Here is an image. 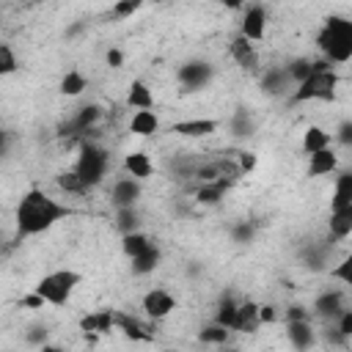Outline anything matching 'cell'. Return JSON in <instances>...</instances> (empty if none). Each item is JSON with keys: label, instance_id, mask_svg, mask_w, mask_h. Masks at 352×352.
Here are the masks:
<instances>
[{"label": "cell", "instance_id": "obj_1", "mask_svg": "<svg viewBox=\"0 0 352 352\" xmlns=\"http://www.w3.org/2000/svg\"><path fill=\"white\" fill-rule=\"evenodd\" d=\"M72 214H74L72 206L55 201V198L47 195L41 187H30V190L19 198V204H16V209H14L16 236L25 239V236L44 234V231H50L55 223H60V220H66V217H72Z\"/></svg>", "mask_w": 352, "mask_h": 352}, {"label": "cell", "instance_id": "obj_2", "mask_svg": "<svg viewBox=\"0 0 352 352\" xmlns=\"http://www.w3.org/2000/svg\"><path fill=\"white\" fill-rule=\"evenodd\" d=\"M316 47L327 63H349L352 60V16H344V14L324 16L316 33Z\"/></svg>", "mask_w": 352, "mask_h": 352}, {"label": "cell", "instance_id": "obj_3", "mask_svg": "<svg viewBox=\"0 0 352 352\" xmlns=\"http://www.w3.org/2000/svg\"><path fill=\"white\" fill-rule=\"evenodd\" d=\"M336 88H338V74L333 72V63L314 60V72L294 85L292 91V104H302V102H333L336 99Z\"/></svg>", "mask_w": 352, "mask_h": 352}, {"label": "cell", "instance_id": "obj_4", "mask_svg": "<svg viewBox=\"0 0 352 352\" xmlns=\"http://www.w3.org/2000/svg\"><path fill=\"white\" fill-rule=\"evenodd\" d=\"M82 283V275L74 272V270H55V272H47L44 278H38V283L33 286L44 300L47 305H66L74 294V289Z\"/></svg>", "mask_w": 352, "mask_h": 352}, {"label": "cell", "instance_id": "obj_5", "mask_svg": "<svg viewBox=\"0 0 352 352\" xmlns=\"http://www.w3.org/2000/svg\"><path fill=\"white\" fill-rule=\"evenodd\" d=\"M107 165H110V154H107L99 143H91V140H82V143H80V154H77L74 170L82 176V182H85L88 187H96V184L104 182Z\"/></svg>", "mask_w": 352, "mask_h": 352}, {"label": "cell", "instance_id": "obj_6", "mask_svg": "<svg viewBox=\"0 0 352 352\" xmlns=\"http://www.w3.org/2000/svg\"><path fill=\"white\" fill-rule=\"evenodd\" d=\"M212 77H214V66H212L209 60H201V58L187 60V63H182V66L176 69V80H179V85H182L184 94H190V91H204V88L212 82Z\"/></svg>", "mask_w": 352, "mask_h": 352}, {"label": "cell", "instance_id": "obj_7", "mask_svg": "<svg viewBox=\"0 0 352 352\" xmlns=\"http://www.w3.org/2000/svg\"><path fill=\"white\" fill-rule=\"evenodd\" d=\"M140 308L146 314V319L151 322H160L165 316H170L176 311V297L168 292V289H148L140 300Z\"/></svg>", "mask_w": 352, "mask_h": 352}, {"label": "cell", "instance_id": "obj_8", "mask_svg": "<svg viewBox=\"0 0 352 352\" xmlns=\"http://www.w3.org/2000/svg\"><path fill=\"white\" fill-rule=\"evenodd\" d=\"M228 52H231V58H234V63H236L239 69H245V72H250V74H258V72H261V60H258L256 41H250L248 36L236 33V36L231 38V44H228Z\"/></svg>", "mask_w": 352, "mask_h": 352}, {"label": "cell", "instance_id": "obj_9", "mask_svg": "<svg viewBox=\"0 0 352 352\" xmlns=\"http://www.w3.org/2000/svg\"><path fill=\"white\" fill-rule=\"evenodd\" d=\"M102 118V107L99 104H82L63 126H60V135H82V132H91Z\"/></svg>", "mask_w": 352, "mask_h": 352}, {"label": "cell", "instance_id": "obj_10", "mask_svg": "<svg viewBox=\"0 0 352 352\" xmlns=\"http://www.w3.org/2000/svg\"><path fill=\"white\" fill-rule=\"evenodd\" d=\"M239 33L248 36L250 41H261L264 33H267V8L264 6H248L245 14H242V22H239Z\"/></svg>", "mask_w": 352, "mask_h": 352}, {"label": "cell", "instance_id": "obj_11", "mask_svg": "<svg viewBox=\"0 0 352 352\" xmlns=\"http://www.w3.org/2000/svg\"><path fill=\"white\" fill-rule=\"evenodd\" d=\"M140 195H143V184H140V179H135V176H124V179H116V182H113L110 201H113L116 209H118V206H135Z\"/></svg>", "mask_w": 352, "mask_h": 352}, {"label": "cell", "instance_id": "obj_12", "mask_svg": "<svg viewBox=\"0 0 352 352\" xmlns=\"http://www.w3.org/2000/svg\"><path fill=\"white\" fill-rule=\"evenodd\" d=\"M217 126H220V121H214V118H184V121H176V124L170 126V132L182 135V138H195V140H201V138L214 135Z\"/></svg>", "mask_w": 352, "mask_h": 352}, {"label": "cell", "instance_id": "obj_13", "mask_svg": "<svg viewBox=\"0 0 352 352\" xmlns=\"http://www.w3.org/2000/svg\"><path fill=\"white\" fill-rule=\"evenodd\" d=\"M258 85H261V91H264L267 96H283V94H286V88H289V85H294V82H292V77H289L286 66H270V69H264V72H261Z\"/></svg>", "mask_w": 352, "mask_h": 352}, {"label": "cell", "instance_id": "obj_14", "mask_svg": "<svg viewBox=\"0 0 352 352\" xmlns=\"http://www.w3.org/2000/svg\"><path fill=\"white\" fill-rule=\"evenodd\" d=\"M341 311H344V294H341L338 289H324L322 294H316L311 314H316L319 319H333V322H336V316H338Z\"/></svg>", "mask_w": 352, "mask_h": 352}, {"label": "cell", "instance_id": "obj_15", "mask_svg": "<svg viewBox=\"0 0 352 352\" xmlns=\"http://www.w3.org/2000/svg\"><path fill=\"white\" fill-rule=\"evenodd\" d=\"M228 132L236 138V140H248L256 135V116L250 107H234L231 118H228Z\"/></svg>", "mask_w": 352, "mask_h": 352}, {"label": "cell", "instance_id": "obj_16", "mask_svg": "<svg viewBox=\"0 0 352 352\" xmlns=\"http://www.w3.org/2000/svg\"><path fill=\"white\" fill-rule=\"evenodd\" d=\"M231 179H212V182H198L195 187V201L201 206H214L223 201V195L231 190Z\"/></svg>", "mask_w": 352, "mask_h": 352}, {"label": "cell", "instance_id": "obj_17", "mask_svg": "<svg viewBox=\"0 0 352 352\" xmlns=\"http://www.w3.org/2000/svg\"><path fill=\"white\" fill-rule=\"evenodd\" d=\"M116 327V311L104 308V311H94V314H85L80 319V330L85 336H102V333H110Z\"/></svg>", "mask_w": 352, "mask_h": 352}, {"label": "cell", "instance_id": "obj_18", "mask_svg": "<svg viewBox=\"0 0 352 352\" xmlns=\"http://www.w3.org/2000/svg\"><path fill=\"white\" fill-rule=\"evenodd\" d=\"M258 302L253 300H239V308H236V319H234V330L236 333H256L258 324H261V316H258Z\"/></svg>", "mask_w": 352, "mask_h": 352}, {"label": "cell", "instance_id": "obj_19", "mask_svg": "<svg viewBox=\"0 0 352 352\" xmlns=\"http://www.w3.org/2000/svg\"><path fill=\"white\" fill-rule=\"evenodd\" d=\"M338 168V154L327 146L322 151H314L308 154V179H316V176H327Z\"/></svg>", "mask_w": 352, "mask_h": 352}, {"label": "cell", "instance_id": "obj_20", "mask_svg": "<svg viewBox=\"0 0 352 352\" xmlns=\"http://www.w3.org/2000/svg\"><path fill=\"white\" fill-rule=\"evenodd\" d=\"M286 338L294 349H311L316 344V333L311 327V319L302 322H286Z\"/></svg>", "mask_w": 352, "mask_h": 352}, {"label": "cell", "instance_id": "obj_21", "mask_svg": "<svg viewBox=\"0 0 352 352\" xmlns=\"http://www.w3.org/2000/svg\"><path fill=\"white\" fill-rule=\"evenodd\" d=\"M129 132L138 135V138H151L160 132V116L151 110H135L132 118H129Z\"/></svg>", "mask_w": 352, "mask_h": 352}, {"label": "cell", "instance_id": "obj_22", "mask_svg": "<svg viewBox=\"0 0 352 352\" xmlns=\"http://www.w3.org/2000/svg\"><path fill=\"white\" fill-rule=\"evenodd\" d=\"M327 231H330V239H336V242L352 236V204L341 206V209H330Z\"/></svg>", "mask_w": 352, "mask_h": 352}, {"label": "cell", "instance_id": "obj_23", "mask_svg": "<svg viewBox=\"0 0 352 352\" xmlns=\"http://www.w3.org/2000/svg\"><path fill=\"white\" fill-rule=\"evenodd\" d=\"M124 170H126V176H135V179L146 182L154 173V162H151V157L146 151H129L124 157Z\"/></svg>", "mask_w": 352, "mask_h": 352}, {"label": "cell", "instance_id": "obj_24", "mask_svg": "<svg viewBox=\"0 0 352 352\" xmlns=\"http://www.w3.org/2000/svg\"><path fill=\"white\" fill-rule=\"evenodd\" d=\"M126 104L135 110H151L154 107V94L143 80H132L126 91Z\"/></svg>", "mask_w": 352, "mask_h": 352}, {"label": "cell", "instance_id": "obj_25", "mask_svg": "<svg viewBox=\"0 0 352 352\" xmlns=\"http://www.w3.org/2000/svg\"><path fill=\"white\" fill-rule=\"evenodd\" d=\"M116 327L126 338H132V341H151V333H146L143 322L135 319V316H129V314H124V311H116Z\"/></svg>", "mask_w": 352, "mask_h": 352}, {"label": "cell", "instance_id": "obj_26", "mask_svg": "<svg viewBox=\"0 0 352 352\" xmlns=\"http://www.w3.org/2000/svg\"><path fill=\"white\" fill-rule=\"evenodd\" d=\"M352 204V170H344L336 176L333 195H330V209H341Z\"/></svg>", "mask_w": 352, "mask_h": 352}, {"label": "cell", "instance_id": "obj_27", "mask_svg": "<svg viewBox=\"0 0 352 352\" xmlns=\"http://www.w3.org/2000/svg\"><path fill=\"white\" fill-rule=\"evenodd\" d=\"M132 261V272L135 275H151L157 267H160V261H162V250L157 248V245H151L148 250H143L140 256H135V258H129Z\"/></svg>", "mask_w": 352, "mask_h": 352}, {"label": "cell", "instance_id": "obj_28", "mask_svg": "<svg viewBox=\"0 0 352 352\" xmlns=\"http://www.w3.org/2000/svg\"><path fill=\"white\" fill-rule=\"evenodd\" d=\"M327 146H330V132H327V129H322V126H316V124L305 126V132H302V151H305V154L322 151V148H327Z\"/></svg>", "mask_w": 352, "mask_h": 352}, {"label": "cell", "instance_id": "obj_29", "mask_svg": "<svg viewBox=\"0 0 352 352\" xmlns=\"http://www.w3.org/2000/svg\"><path fill=\"white\" fill-rule=\"evenodd\" d=\"M85 88H88V77H85L80 69H69V72L60 77V82H58V91H60L63 96H80Z\"/></svg>", "mask_w": 352, "mask_h": 352}, {"label": "cell", "instance_id": "obj_30", "mask_svg": "<svg viewBox=\"0 0 352 352\" xmlns=\"http://www.w3.org/2000/svg\"><path fill=\"white\" fill-rule=\"evenodd\" d=\"M55 184H58V190H63V192H69V195H85V192L91 190L74 168H72V170H60V173L55 176Z\"/></svg>", "mask_w": 352, "mask_h": 352}, {"label": "cell", "instance_id": "obj_31", "mask_svg": "<svg viewBox=\"0 0 352 352\" xmlns=\"http://www.w3.org/2000/svg\"><path fill=\"white\" fill-rule=\"evenodd\" d=\"M154 242L138 228V231H132V234H121V250H124V256L126 258H135V256H140L143 250H148Z\"/></svg>", "mask_w": 352, "mask_h": 352}, {"label": "cell", "instance_id": "obj_32", "mask_svg": "<svg viewBox=\"0 0 352 352\" xmlns=\"http://www.w3.org/2000/svg\"><path fill=\"white\" fill-rule=\"evenodd\" d=\"M231 333H234L231 327H226V324H220V322H209L206 327L198 330V341H201V344H217V346H223V344H228Z\"/></svg>", "mask_w": 352, "mask_h": 352}, {"label": "cell", "instance_id": "obj_33", "mask_svg": "<svg viewBox=\"0 0 352 352\" xmlns=\"http://www.w3.org/2000/svg\"><path fill=\"white\" fill-rule=\"evenodd\" d=\"M236 308H239V300L234 294H223L220 302H217V311H214V322L226 324L234 330V319H236Z\"/></svg>", "mask_w": 352, "mask_h": 352}, {"label": "cell", "instance_id": "obj_34", "mask_svg": "<svg viewBox=\"0 0 352 352\" xmlns=\"http://www.w3.org/2000/svg\"><path fill=\"white\" fill-rule=\"evenodd\" d=\"M116 228H118L121 234L138 231V228H140V214H138V209H135V206H118V209H116Z\"/></svg>", "mask_w": 352, "mask_h": 352}, {"label": "cell", "instance_id": "obj_35", "mask_svg": "<svg viewBox=\"0 0 352 352\" xmlns=\"http://www.w3.org/2000/svg\"><path fill=\"white\" fill-rule=\"evenodd\" d=\"M286 72H289L292 82H294V85H300V82L314 72V60H308V58H294V60H289V63H286Z\"/></svg>", "mask_w": 352, "mask_h": 352}, {"label": "cell", "instance_id": "obj_36", "mask_svg": "<svg viewBox=\"0 0 352 352\" xmlns=\"http://www.w3.org/2000/svg\"><path fill=\"white\" fill-rule=\"evenodd\" d=\"M253 236H256V223H250V220H236V223L231 226V239H234L236 245H250Z\"/></svg>", "mask_w": 352, "mask_h": 352}, {"label": "cell", "instance_id": "obj_37", "mask_svg": "<svg viewBox=\"0 0 352 352\" xmlns=\"http://www.w3.org/2000/svg\"><path fill=\"white\" fill-rule=\"evenodd\" d=\"M16 69H19V58H16L14 47H11V44H0V74L8 77V74H14Z\"/></svg>", "mask_w": 352, "mask_h": 352}, {"label": "cell", "instance_id": "obj_38", "mask_svg": "<svg viewBox=\"0 0 352 352\" xmlns=\"http://www.w3.org/2000/svg\"><path fill=\"white\" fill-rule=\"evenodd\" d=\"M330 278L344 283V286H352V253H346L333 270H330Z\"/></svg>", "mask_w": 352, "mask_h": 352}, {"label": "cell", "instance_id": "obj_39", "mask_svg": "<svg viewBox=\"0 0 352 352\" xmlns=\"http://www.w3.org/2000/svg\"><path fill=\"white\" fill-rule=\"evenodd\" d=\"M302 261H305V267H311V270H322L324 261H327V248H324V245H322V248H308V250L302 253Z\"/></svg>", "mask_w": 352, "mask_h": 352}, {"label": "cell", "instance_id": "obj_40", "mask_svg": "<svg viewBox=\"0 0 352 352\" xmlns=\"http://www.w3.org/2000/svg\"><path fill=\"white\" fill-rule=\"evenodd\" d=\"M143 3H146V0H116L113 16H116V19H126V16H132Z\"/></svg>", "mask_w": 352, "mask_h": 352}, {"label": "cell", "instance_id": "obj_41", "mask_svg": "<svg viewBox=\"0 0 352 352\" xmlns=\"http://www.w3.org/2000/svg\"><path fill=\"white\" fill-rule=\"evenodd\" d=\"M47 336H50L47 324H30L28 333H25V341L33 344V346H44L47 344Z\"/></svg>", "mask_w": 352, "mask_h": 352}, {"label": "cell", "instance_id": "obj_42", "mask_svg": "<svg viewBox=\"0 0 352 352\" xmlns=\"http://www.w3.org/2000/svg\"><path fill=\"white\" fill-rule=\"evenodd\" d=\"M336 327H338L346 338H352V308H344V311L336 316Z\"/></svg>", "mask_w": 352, "mask_h": 352}, {"label": "cell", "instance_id": "obj_43", "mask_svg": "<svg viewBox=\"0 0 352 352\" xmlns=\"http://www.w3.org/2000/svg\"><path fill=\"white\" fill-rule=\"evenodd\" d=\"M234 157H236V162H239V168H242V173H250V170L256 168V162H258L253 151H236Z\"/></svg>", "mask_w": 352, "mask_h": 352}, {"label": "cell", "instance_id": "obj_44", "mask_svg": "<svg viewBox=\"0 0 352 352\" xmlns=\"http://www.w3.org/2000/svg\"><path fill=\"white\" fill-rule=\"evenodd\" d=\"M302 319H311V311L305 305H289L286 308V322H302Z\"/></svg>", "mask_w": 352, "mask_h": 352}, {"label": "cell", "instance_id": "obj_45", "mask_svg": "<svg viewBox=\"0 0 352 352\" xmlns=\"http://www.w3.org/2000/svg\"><path fill=\"white\" fill-rule=\"evenodd\" d=\"M336 140L344 143V146H352V118H346V121L338 124V129H336Z\"/></svg>", "mask_w": 352, "mask_h": 352}, {"label": "cell", "instance_id": "obj_46", "mask_svg": "<svg viewBox=\"0 0 352 352\" xmlns=\"http://www.w3.org/2000/svg\"><path fill=\"white\" fill-rule=\"evenodd\" d=\"M104 60H107V66H110V69H121V66H124V52H121V50H116V47H110V50H107V55H104Z\"/></svg>", "mask_w": 352, "mask_h": 352}, {"label": "cell", "instance_id": "obj_47", "mask_svg": "<svg viewBox=\"0 0 352 352\" xmlns=\"http://www.w3.org/2000/svg\"><path fill=\"white\" fill-rule=\"evenodd\" d=\"M258 316H261V324H270V322L278 319V314H275L272 305H261V308H258Z\"/></svg>", "mask_w": 352, "mask_h": 352}, {"label": "cell", "instance_id": "obj_48", "mask_svg": "<svg viewBox=\"0 0 352 352\" xmlns=\"http://www.w3.org/2000/svg\"><path fill=\"white\" fill-rule=\"evenodd\" d=\"M220 6H226V8L236 11V8H242V6H245V0H220Z\"/></svg>", "mask_w": 352, "mask_h": 352}, {"label": "cell", "instance_id": "obj_49", "mask_svg": "<svg viewBox=\"0 0 352 352\" xmlns=\"http://www.w3.org/2000/svg\"><path fill=\"white\" fill-rule=\"evenodd\" d=\"M349 148H352V146H349Z\"/></svg>", "mask_w": 352, "mask_h": 352}]
</instances>
